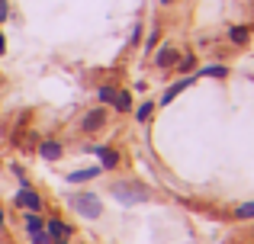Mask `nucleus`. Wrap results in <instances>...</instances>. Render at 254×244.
I'll use <instances>...</instances> for the list:
<instances>
[{"label": "nucleus", "instance_id": "obj_9", "mask_svg": "<svg viewBox=\"0 0 254 244\" xmlns=\"http://www.w3.org/2000/svg\"><path fill=\"white\" fill-rule=\"evenodd\" d=\"M39 157H45V161H62L64 157V145L58 142V138H45V142L39 145Z\"/></svg>", "mask_w": 254, "mask_h": 244}, {"label": "nucleus", "instance_id": "obj_2", "mask_svg": "<svg viewBox=\"0 0 254 244\" xmlns=\"http://www.w3.org/2000/svg\"><path fill=\"white\" fill-rule=\"evenodd\" d=\"M68 206L74 209L81 219H90L97 222L100 215H103V202H100V196L93 193V190H81V193H71L68 196Z\"/></svg>", "mask_w": 254, "mask_h": 244}, {"label": "nucleus", "instance_id": "obj_10", "mask_svg": "<svg viewBox=\"0 0 254 244\" xmlns=\"http://www.w3.org/2000/svg\"><path fill=\"white\" fill-rule=\"evenodd\" d=\"M100 174H103L100 164H93V167H81V170H68V183H90V180H97Z\"/></svg>", "mask_w": 254, "mask_h": 244}, {"label": "nucleus", "instance_id": "obj_8", "mask_svg": "<svg viewBox=\"0 0 254 244\" xmlns=\"http://www.w3.org/2000/svg\"><path fill=\"white\" fill-rule=\"evenodd\" d=\"M45 232H49L52 238H74V228H71L68 222H62L58 215H49V219H45Z\"/></svg>", "mask_w": 254, "mask_h": 244}, {"label": "nucleus", "instance_id": "obj_18", "mask_svg": "<svg viewBox=\"0 0 254 244\" xmlns=\"http://www.w3.org/2000/svg\"><path fill=\"white\" fill-rule=\"evenodd\" d=\"M235 222H251L254 219V202H242V206H235Z\"/></svg>", "mask_w": 254, "mask_h": 244}, {"label": "nucleus", "instance_id": "obj_12", "mask_svg": "<svg viewBox=\"0 0 254 244\" xmlns=\"http://www.w3.org/2000/svg\"><path fill=\"white\" fill-rule=\"evenodd\" d=\"M229 42L238 45V49L248 45L251 42V26H232V29H229Z\"/></svg>", "mask_w": 254, "mask_h": 244}, {"label": "nucleus", "instance_id": "obj_21", "mask_svg": "<svg viewBox=\"0 0 254 244\" xmlns=\"http://www.w3.org/2000/svg\"><path fill=\"white\" fill-rule=\"evenodd\" d=\"M29 241L32 244H52V235L45 232V228H42V232H29Z\"/></svg>", "mask_w": 254, "mask_h": 244}, {"label": "nucleus", "instance_id": "obj_11", "mask_svg": "<svg viewBox=\"0 0 254 244\" xmlns=\"http://www.w3.org/2000/svg\"><path fill=\"white\" fill-rule=\"evenodd\" d=\"M110 109H116V113H132V94L119 87L116 97H113V103H110Z\"/></svg>", "mask_w": 254, "mask_h": 244}, {"label": "nucleus", "instance_id": "obj_15", "mask_svg": "<svg viewBox=\"0 0 254 244\" xmlns=\"http://www.w3.org/2000/svg\"><path fill=\"white\" fill-rule=\"evenodd\" d=\"M116 84H100L97 87V100H100V106H110L113 103V97H116Z\"/></svg>", "mask_w": 254, "mask_h": 244}, {"label": "nucleus", "instance_id": "obj_27", "mask_svg": "<svg viewBox=\"0 0 254 244\" xmlns=\"http://www.w3.org/2000/svg\"><path fill=\"white\" fill-rule=\"evenodd\" d=\"M174 3V0H161V6H171Z\"/></svg>", "mask_w": 254, "mask_h": 244}, {"label": "nucleus", "instance_id": "obj_7", "mask_svg": "<svg viewBox=\"0 0 254 244\" xmlns=\"http://www.w3.org/2000/svg\"><path fill=\"white\" fill-rule=\"evenodd\" d=\"M193 81H196V74H184V77H180V81H174L171 87L164 90L161 97H158V103H155V106H171V103H174V97H180V94H184V90L190 87Z\"/></svg>", "mask_w": 254, "mask_h": 244}, {"label": "nucleus", "instance_id": "obj_4", "mask_svg": "<svg viewBox=\"0 0 254 244\" xmlns=\"http://www.w3.org/2000/svg\"><path fill=\"white\" fill-rule=\"evenodd\" d=\"M84 151L97 154V161H100L103 170H116L119 164H123V154H119L116 148H110V145H84Z\"/></svg>", "mask_w": 254, "mask_h": 244}, {"label": "nucleus", "instance_id": "obj_23", "mask_svg": "<svg viewBox=\"0 0 254 244\" xmlns=\"http://www.w3.org/2000/svg\"><path fill=\"white\" fill-rule=\"evenodd\" d=\"M10 19V0H0V23Z\"/></svg>", "mask_w": 254, "mask_h": 244}, {"label": "nucleus", "instance_id": "obj_1", "mask_svg": "<svg viewBox=\"0 0 254 244\" xmlns=\"http://www.w3.org/2000/svg\"><path fill=\"white\" fill-rule=\"evenodd\" d=\"M110 196L116 202H123V206H138V202L151 199V190L142 180H135V177H116L110 183Z\"/></svg>", "mask_w": 254, "mask_h": 244}, {"label": "nucleus", "instance_id": "obj_5", "mask_svg": "<svg viewBox=\"0 0 254 244\" xmlns=\"http://www.w3.org/2000/svg\"><path fill=\"white\" fill-rule=\"evenodd\" d=\"M106 119H110V106H93V109H87V113L81 116V132H84V135H93V132H100L106 125Z\"/></svg>", "mask_w": 254, "mask_h": 244}, {"label": "nucleus", "instance_id": "obj_28", "mask_svg": "<svg viewBox=\"0 0 254 244\" xmlns=\"http://www.w3.org/2000/svg\"><path fill=\"white\" fill-rule=\"evenodd\" d=\"M0 58H3V49H0Z\"/></svg>", "mask_w": 254, "mask_h": 244}, {"label": "nucleus", "instance_id": "obj_22", "mask_svg": "<svg viewBox=\"0 0 254 244\" xmlns=\"http://www.w3.org/2000/svg\"><path fill=\"white\" fill-rule=\"evenodd\" d=\"M138 42H142V23L132 26V39H129V45H138Z\"/></svg>", "mask_w": 254, "mask_h": 244}, {"label": "nucleus", "instance_id": "obj_17", "mask_svg": "<svg viewBox=\"0 0 254 244\" xmlns=\"http://www.w3.org/2000/svg\"><path fill=\"white\" fill-rule=\"evenodd\" d=\"M158 42H161V29H158V26H151V29H148V39H142L145 55H151V51L158 49Z\"/></svg>", "mask_w": 254, "mask_h": 244}, {"label": "nucleus", "instance_id": "obj_20", "mask_svg": "<svg viewBox=\"0 0 254 244\" xmlns=\"http://www.w3.org/2000/svg\"><path fill=\"white\" fill-rule=\"evenodd\" d=\"M10 174L19 180V187H26V183H29V180H26V167H23V164H10Z\"/></svg>", "mask_w": 254, "mask_h": 244}, {"label": "nucleus", "instance_id": "obj_13", "mask_svg": "<svg viewBox=\"0 0 254 244\" xmlns=\"http://www.w3.org/2000/svg\"><path fill=\"white\" fill-rule=\"evenodd\" d=\"M196 55H190V51H180V58H177V64H174V68H177V74H193V71H196Z\"/></svg>", "mask_w": 254, "mask_h": 244}, {"label": "nucleus", "instance_id": "obj_16", "mask_svg": "<svg viewBox=\"0 0 254 244\" xmlns=\"http://www.w3.org/2000/svg\"><path fill=\"white\" fill-rule=\"evenodd\" d=\"M196 77H229V64H206V68H199Z\"/></svg>", "mask_w": 254, "mask_h": 244}, {"label": "nucleus", "instance_id": "obj_19", "mask_svg": "<svg viewBox=\"0 0 254 244\" xmlns=\"http://www.w3.org/2000/svg\"><path fill=\"white\" fill-rule=\"evenodd\" d=\"M151 116H155V100H145L142 106L135 109V119L138 122H151Z\"/></svg>", "mask_w": 254, "mask_h": 244}, {"label": "nucleus", "instance_id": "obj_24", "mask_svg": "<svg viewBox=\"0 0 254 244\" xmlns=\"http://www.w3.org/2000/svg\"><path fill=\"white\" fill-rule=\"evenodd\" d=\"M52 244H71V238H52Z\"/></svg>", "mask_w": 254, "mask_h": 244}, {"label": "nucleus", "instance_id": "obj_3", "mask_svg": "<svg viewBox=\"0 0 254 244\" xmlns=\"http://www.w3.org/2000/svg\"><path fill=\"white\" fill-rule=\"evenodd\" d=\"M13 206L23 209V212H42V209H45V199L29 187V183H26V187H19L16 193H13Z\"/></svg>", "mask_w": 254, "mask_h": 244}, {"label": "nucleus", "instance_id": "obj_6", "mask_svg": "<svg viewBox=\"0 0 254 244\" xmlns=\"http://www.w3.org/2000/svg\"><path fill=\"white\" fill-rule=\"evenodd\" d=\"M151 55H155V68H158V71H168V68H174V64H177L180 49H177L174 42H164V45H158Z\"/></svg>", "mask_w": 254, "mask_h": 244}, {"label": "nucleus", "instance_id": "obj_25", "mask_svg": "<svg viewBox=\"0 0 254 244\" xmlns=\"http://www.w3.org/2000/svg\"><path fill=\"white\" fill-rule=\"evenodd\" d=\"M0 49L6 51V36H3V29H0Z\"/></svg>", "mask_w": 254, "mask_h": 244}, {"label": "nucleus", "instance_id": "obj_14", "mask_svg": "<svg viewBox=\"0 0 254 244\" xmlns=\"http://www.w3.org/2000/svg\"><path fill=\"white\" fill-rule=\"evenodd\" d=\"M23 225H26V232H42V228H45V215L42 212H26Z\"/></svg>", "mask_w": 254, "mask_h": 244}, {"label": "nucleus", "instance_id": "obj_26", "mask_svg": "<svg viewBox=\"0 0 254 244\" xmlns=\"http://www.w3.org/2000/svg\"><path fill=\"white\" fill-rule=\"evenodd\" d=\"M3 219L6 215H3V206H0V235H3Z\"/></svg>", "mask_w": 254, "mask_h": 244}]
</instances>
